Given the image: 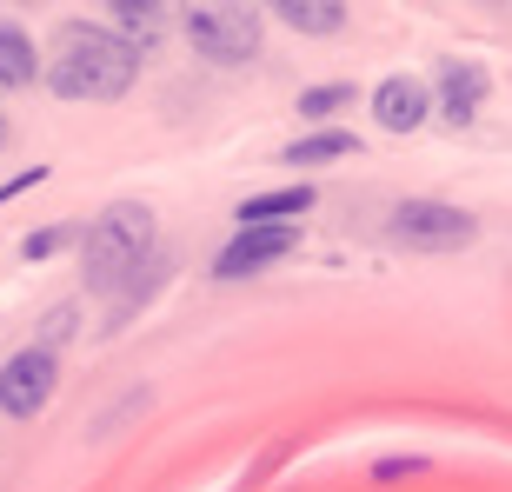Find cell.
I'll list each match as a JSON object with an SVG mask.
<instances>
[{"instance_id":"5","label":"cell","mask_w":512,"mask_h":492,"mask_svg":"<svg viewBox=\"0 0 512 492\" xmlns=\"http://www.w3.org/2000/svg\"><path fill=\"white\" fill-rule=\"evenodd\" d=\"M386 233H393L406 253H453V246L473 240V220L459 207H439V200H406V207L386 220Z\"/></svg>"},{"instance_id":"12","label":"cell","mask_w":512,"mask_h":492,"mask_svg":"<svg viewBox=\"0 0 512 492\" xmlns=\"http://www.w3.org/2000/svg\"><path fill=\"white\" fill-rule=\"evenodd\" d=\"M107 27H114L127 47H140V54H147L153 34L167 27V14H160V7H107Z\"/></svg>"},{"instance_id":"11","label":"cell","mask_w":512,"mask_h":492,"mask_svg":"<svg viewBox=\"0 0 512 492\" xmlns=\"http://www.w3.org/2000/svg\"><path fill=\"white\" fill-rule=\"evenodd\" d=\"M340 153H360V147H353V133L333 127V133H300V140H293L280 160H286V167H333Z\"/></svg>"},{"instance_id":"10","label":"cell","mask_w":512,"mask_h":492,"mask_svg":"<svg viewBox=\"0 0 512 492\" xmlns=\"http://www.w3.org/2000/svg\"><path fill=\"white\" fill-rule=\"evenodd\" d=\"M34 74H40L34 40L20 34V27H7V20H0V87H34Z\"/></svg>"},{"instance_id":"4","label":"cell","mask_w":512,"mask_h":492,"mask_svg":"<svg viewBox=\"0 0 512 492\" xmlns=\"http://www.w3.org/2000/svg\"><path fill=\"white\" fill-rule=\"evenodd\" d=\"M54 386H60L54 346H20L14 360L0 366V413H7V419H34V413H47Z\"/></svg>"},{"instance_id":"15","label":"cell","mask_w":512,"mask_h":492,"mask_svg":"<svg viewBox=\"0 0 512 492\" xmlns=\"http://www.w3.org/2000/svg\"><path fill=\"white\" fill-rule=\"evenodd\" d=\"M67 240H80L74 227H47V233H34L27 240V260H40V253H54V246H67Z\"/></svg>"},{"instance_id":"9","label":"cell","mask_w":512,"mask_h":492,"mask_svg":"<svg viewBox=\"0 0 512 492\" xmlns=\"http://www.w3.org/2000/svg\"><path fill=\"white\" fill-rule=\"evenodd\" d=\"M306 207H313V193H306V187L260 193V200H247V207H240V227H293Z\"/></svg>"},{"instance_id":"14","label":"cell","mask_w":512,"mask_h":492,"mask_svg":"<svg viewBox=\"0 0 512 492\" xmlns=\"http://www.w3.org/2000/svg\"><path fill=\"white\" fill-rule=\"evenodd\" d=\"M346 100H353V87L326 80V87H306V94H300V114H306V120H333V114L346 107Z\"/></svg>"},{"instance_id":"7","label":"cell","mask_w":512,"mask_h":492,"mask_svg":"<svg viewBox=\"0 0 512 492\" xmlns=\"http://www.w3.org/2000/svg\"><path fill=\"white\" fill-rule=\"evenodd\" d=\"M373 120H380L386 133H413L433 120V94H426V80L413 74H386L380 87H373Z\"/></svg>"},{"instance_id":"8","label":"cell","mask_w":512,"mask_h":492,"mask_svg":"<svg viewBox=\"0 0 512 492\" xmlns=\"http://www.w3.org/2000/svg\"><path fill=\"white\" fill-rule=\"evenodd\" d=\"M486 67L479 60H439V114L453 120V127H466V120L479 114V100H486Z\"/></svg>"},{"instance_id":"13","label":"cell","mask_w":512,"mask_h":492,"mask_svg":"<svg viewBox=\"0 0 512 492\" xmlns=\"http://www.w3.org/2000/svg\"><path fill=\"white\" fill-rule=\"evenodd\" d=\"M280 20L293 27V34H340L346 7H300V0H293V7H280Z\"/></svg>"},{"instance_id":"2","label":"cell","mask_w":512,"mask_h":492,"mask_svg":"<svg viewBox=\"0 0 512 492\" xmlns=\"http://www.w3.org/2000/svg\"><path fill=\"white\" fill-rule=\"evenodd\" d=\"M153 260V213L140 200H120L80 233V273L94 293H127L140 280V266Z\"/></svg>"},{"instance_id":"1","label":"cell","mask_w":512,"mask_h":492,"mask_svg":"<svg viewBox=\"0 0 512 492\" xmlns=\"http://www.w3.org/2000/svg\"><path fill=\"white\" fill-rule=\"evenodd\" d=\"M140 80V47L114 34V27H74L60 40V60L47 67V87L60 100H120Z\"/></svg>"},{"instance_id":"16","label":"cell","mask_w":512,"mask_h":492,"mask_svg":"<svg viewBox=\"0 0 512 492\" xmlns=\"http://www.w3.org/2000/svg\"><path fill=\"white\" fill-rule=\"evenodd\" d=\"M0 140H7V114H0Z\"/></svg>"},{"instance_id":"6","label":"cell","mask_w":512,"mask_h":492,"mask_svg":"<svg viewBox=\"0 0 512 492\" xmlns=\"http://www.w3.org/2000/svg\"><path fill=\"white\" fill-rule=\"evenodd\" d=\"M300 240V227H240V240L213 260V280H240V273H260V266L286 260Z\"/></svg>"},{"instance_id":"3","label":"cell","mask_w":512,"mask_h":492,"mask_svg":"<svg viewBox=\"0 0 512 492\" xmlns=\"http://www.w3.org/2000/svg\"><path fill=\"white\" fill-rule=\"evenodd\" d=\"M187 40L213 67H240L260 54V7H187Z\"/></svg>"}]
</instances>
